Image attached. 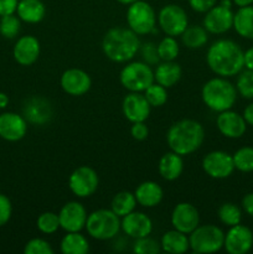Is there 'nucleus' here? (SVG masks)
I'll return each mask as SVG.
<instances>
[{
  "label": "nucleus",
  "instance_id": "nucleus-1",
  "mask_svg": "<svg viewBox=\"0 0 253 254\" xmlns=\"http://www.w3.org/2000/svg\"><path fill=\"white\" fill-rule=\"evenodd\" d=\"M245 52L232 40L221 39L213 42L206 54V62L211 71L220 77L237 76L245 67Z\"/></svg>",
  "mask_w": 253,
  "mask_h": 254
},
{
  "label": "nucleus",
  "instance_id": "nucleus-2",
  "mask_svg": "<svg viewBox=\"0 0 253 254\" xmlns=\"http://www.w3.org/2000/svg\"><path fill=\"white\" fill-rule=\"evenodd\" d=\"M205 140V128L193 119H181L169 128L166 143L171 151L181 156L190 155L201 148Z\"/></svg>",
  "mask_w": 253,
  "mask_h": 254
},
{
  "label": "nucleus",
  "instance_id": "nucleus-3",
  "mask_svg": "<svg viewBox=\"0 0 253 254\" xmlns=\"http://www.w3.org/2000/svg\"><path fill=\"white\" fill-rule=\"evenodd\" d=\"M139 35L124 27H112L104 34L102 50L106 57L117 64H124L134 59L140 49Z\"/></svg>",
  "mask_w": 253,
  "mask_h": 254
},
{
  "label": "nucleus",
  "instance_id": "nucleus-4",
  "mask_svg": "<svg viewBox=\"0 0 253 254\" xmlns=\"http://www.w3.org/2000/svg\"><path fill=\"white\" fill-rule=\"evenodd\" d=\"M203 104L211 111L221 113L232 108L237 99V89L226 77H215L206 82L201 89Z\"/></svg>",
  "mask_w": 253,
  "mask_h": 254
},
{
  "label": "nucleus",
  "instance_id": "nucleus-5",
  "mask_svg": "<svg viewBox=\"0 0 253 254\" xmlns=\"http://www.w3.org/2000/svg\"><path fill=\"white\" fill-rule=\"evenodd\" d=\"M84 228L89 237L93 240H113L121 231V217L117 216L112 210L99 208L89 213Z\"/></svg>",
  "mask_w": 253,
  "mask_h": 254
},
{
  "label": "nucleus",
  "instance_id": "nucleus-6",
  "mask_svg": "<svg viewBox=\"0 0 253 254\" xmlns=\"http://www.w3.org/2000/svg\"><path fill=\"white\" fill-rule=\"evenodd\" d=\"M189 242L193 253H216L223 248L225 233L216 225H198L189 235Z\"/></svg>",
  "mask_w": 253,
  "mask_h": 254
},
{
  "label": "nucleus",
  "instance_id": "nucleus-7",
  "mask_svg": "<svg viewBox=\"0 0 253 254\" xmlns=\"http://www.w3.org/2000/svg\"><path fill=\"white\" fill-rule=\"evenodd\" d=\"M119 81L126 91L141 93L155 82L151 66L144 61H133L126 64L119 73Z\"/></svg>",
  "mask_w": 253,
  "mask_h": 254
},
{
  "label": "nucleus",
  "instance_id": "nucleus-8",
  "mask_svg": "<svg viewBox=\"0 0 253 254\" xmlns=\"http://www.w3.org/2000/svg\"><path fill=\"white\" fill-rule=\"evenodd\" d=\"M126 19L129 29L136 35H148L155 31L156 21H158L153 6L143 0H138L128 5Z\"/></svg>",
  "mask_w": 253,
  "mask_h": 254
},
{
  "label": "nucleus",
  "instance_id": "nucleus-9",
  "mask_svg": "<svg viewBox=\"0 0 253 254\" xmlns=\"http://www.w3.org/2000/svg\"><path fill=\"white\" fill-rule=\"evenodd\" d=\"M158 25L165 35L178 37L189 26L188 14L180 5L168 4L159 11Z\"/></svg>",
  "mask_w": 253,
  "mask_h": 254
},
{
  "label": "nucleus",
  "instance_id": "nucleus-10",
  "mask_svg": "<svg viewBox=\"0 0 253 254\" xmlns=\"http://www.w3.org/2000/svg\"><path fill=\"white\" fill-rule=\"evenodd\" d=\"M99 185L98 174L89 166H79L68 178V188L74 196L86 198L93 195Z\"/></svg>",
  "mask_w": 253,
  "mask_h": 254
},
{
  "label": "nucleus",
  "instance_id": "nucleus-11",
  "mask_svg": "<svg viewBox=\"0 0 253 254\" xmlns=\"http://www.w3.org/2000/svg\"><path fill=\"white\" fill-rule=\"evenodd\" d=\"M202 169L210 178L216 180L227 179L235 171L232 155L222 150H213L202 159Z\"/></svg>",
  "mask_w": 253,
  "mask_h": 254
},
{
  "label": "nucleus",
  "instance_id": "nucleus-12",
  "mask_svg": "<svg viewBox=\"0 0 253 254\" xmlns=\"http://www.w3.org/2000/svg\"><path fill=\"white\" fill-rule=\"evenodd\" d=\"M233 16H235V12L231 7L222 4H216L205 12L202 26L210 34H225L233 27Z\"/></svg>",
  "mask_w": 253,
  "mask_h": 254
},
{
  "label": "nucleus",
  "instance_id": "nucleus-13",
  "mask_svg": "<svg viewBox=\"0 0 253 254\" xmlns=\"http://www.w3.org/2000/svg\"><path fill=\"white\" fill-rule=\"evenodd\" d=\"M59 217L60 226L64 232H81L86 227L88 213L81 202L69 201L62 206Z\"/></svg>",
  "mask_w": 253,
  "mask_h": 254
},
{
  "label": "nucleus",
  "instance_id": "nucleus-14",
  "mask_svg": "<svg viewBox=\"0 0 253 254\" xmlns=\"http://www.w3.org/2000/svg\"><path fill=\"white\" fill-rule=\"evenodd\" d=\"M170 221L175 230L190 235L200 225V213L192 203L180 202L174 207Z\"/></svg>",
  "mask_w": 253,
  "mask_h": 254
},
{
  "label": "nucleus",
  "instance_id": "nucleus-15",
  "mask_svg": "<svg viewBox=\"0 0 253 254\" xmlns=\"http://www.w3.org/2000/svg\"><path fill=\"white\" fill-rule=\"evenodd\" d=\"M253 247V233L246 226L238 225L230 227L225 235L223 248L228 254H246Z\"/></svg>",
  "mask_w": 253,
  "mask_h": 254
},
{
  "label": "nucleus",
  "instance_id": "nucleus-16",
  "mask_svg": "<svg viewBox=\"0 0 253 254\" xmlns=\"http://www.w3.org/2000/svg\"><path fill=\"white\" fill-rule=\"evenodd\" d=\"M60 84L64 93L72 97H81L91 89L92 79L83 69L68 68L61 74Z\"/></svg>",
  "mask_w": 253,
  "mask_h": 254
},
{
  "label": "nucleus",
  "instance_id": "nucleus-17",
  "mask_svg": "<svg viewBox=\"0 0 253 254\" xmlns=\"http://www.w3.org/2000/svg\"><path fill=\"white\" fill-rule=\"evenodd\" d=\"M151 106L141 92H130L122 102V112L130 123L145 122L150 116Z\"/></svg>",
  "mask_w": 253,
  "mask_h": 254
},
{
  "label": "nucleus",
  "instance_id": "nucleus-18",
  "mask_svg": "<svg viewBox=\"0 0 253 254\" xmlns=\"http://www.w3.org/2000/svg\"><path fill=\"white\" fill-rule=\"evenodd\" d=\"M121 230L133 240L150 236L153 232V221L144 212L134 210L121 220Z\"/></svg>",
  "mask_w": 253,
  "mask_h": 254
},
{
  "label": "nucleus",
  "instance_id": "nucleus-19",
  "mask_svg": "<svg viewBox=\"0 0 253 254\" xmlns=\"http://www.w3.org/2000/svg\"><path fill=\"white\" fill-rule=\"evenodd\" d=\"M27 121L24 116L12 112L0 114V138L6 141H19L26 135Z\"/></svg>",
  "mask_w": 253,
  "mask_h": 254
},
{
  "label": "nucleus",
  "instance_id": "nucleus-20",
  "mask_svg": "<svg viewBox=\"0 0 253 254\" xmlns=\"http://www.w3.org/2000/svg\"><path fill=\"white\" fill-rule=\"evenodd\" d=\"M41 52L40 41L32 35H24L14 45L12 56L20 66H31L37 61Z\"/></svg>",
  "mask_w": 253,
  "mask_h": 254
},
{
  "label": "nucleus",
  "instance_id": "nucleus-21",
  "mask_svg": "<svg viewBox=\"0 0 253 254\" xmlns=\"http://www.w3.org/2000/svg\"><path fill=\"white\" fill-rule=\"evenodd\" d=\"M216 127L223 136L230 139L241 138L247 130V123L243 116L231 109L218 113L216 118Z\"/></svg>",
  "mask_w": 253,
  "mask_h": 254
},
{
  "label": "nucleus",
  "instance_id": "nucleus-22",
  "mask_svg": "<svg viewBox=\"0 0 253 254\" xmlns=\"http://www.w3.org/2000/svg\"><path fill=\"white\" fill-rule=\"evenodd\" d=\"M22 114L27 122L37 126L47 123L52 117V108L49 101L41 97H32L27 99L22 108Z\"/></svg>",
  "mask_w": 253,
  "mask_h": 254
},
{
  "label": "nucleus",
  "instance_id": "nucleus-23",
  "mask_svg": "<svg viewBox=\"0 0 253 254\" xmlns=\"http://www.w3.org/2000/svg\"><path fill=\"white\" fill-rule=\"evenodd\" d=\"M134 195L138 205L145 208H153L163 201L164 191L163 188L155 181H144L138 185Z\"/></svg>",
  "mask_w": 253,
  "mask_h": 254
},
{
  "label": "nucleus",
  "instance_id": "nucleus-24",
  "mask_svg": "<svg viewBox=\"0 0 253 254\" xmlns=\"http://www.w3.org/2000/svg\"><path fill=\"white\" fill-rule=\"evenodd\" d=\"M181 76H183V69L175 61H161L154 69V81L165 88H171L178 84Z\"/></svg>",
  "mask_w": 253,
  "mask_h": 254
},
{
  "label": "nucleus",
  "instance_id": "nucleus-25",
  "mask_svg": "<svg viewBox=\"0 0 253 254\" xmlns=\"http://www.w3.org/2000/svg\"><path fill=\"white\" fill-rule=\"evenodd\" d=\"M159 174L166 181H174L181 176L184 171L183 156L174 151L165 153L159 160Z\"/></svg>",
  "mask_w": 253,
  "mask_h": 254
},
{
  "label": "nucleus",
  "instance_id": "nucleus-26",
  "mask_svg": "<svg viewBox=\"0 0 253 254\" xmlns=\"http://www.w3.org/2000/svg\"><path fill=\"white\" fill-rule=\"evenodd\" d=\"M16 14L26 24H37L46 15V7L41 0H19Z\"/></svg>",
  "mask_w": 253,
  "mask_h": 254
},
{
  "label": "nucleus",
  "instance_id": "nucleus-27",
  "mask_svg": "<svg viewBox=\"0 0 253 254\" xmlns=\"http://www.w3.org/2000/svg\"><path fill=\"white\" fill-rule=\"evenodd\" d=\"M161 251L169 254H183L190 250L189 236L178 230L168 231L160 240Z\"/></svg>",
  "mask_w": 253,
  "mask_h": 254
},
{
  "label": "nucleus",
  "instance_id": "nucleus-28",
  "mask_svg": "<svg viewBox=\"0 0 253 254\" xmlns=\"http://www.w3.org/2000/svg\"><path fill=\"white\" fill-rule=\"evenodd\" d=\"M233 29L243 39L253 40V6L240 7L233 16Z\"/></svg>",
  "mask_w": 253,
  "mask_h": 254
},
{
  "label": "nucleus",
  "instance_id": "nucleus-29",
  "mask_svg": "<svg viewBox=\"0 0 253 254\" xmlns=\"http://www.w3.org/2000/svg\"><path fill=\"white\" fill-rule=\"evenodd\" d=\"M60 251L63 254H86L89 252V242L81 232H67L60 243Z\"/></svg>",
  "mask_w": 253,
  "mask_h": 254
},
{
  "label": "nucleus",
  "instance_id": "nucleus-30",
  "mask_svg": "<svg viewBox=\"0 0 253 254\" xmlns=\"http://www.w3.org/2000/svg\"><path fill=\"white\" fill-rule=\"evenodd\" d=\"M208 32L203 26H197V25H191L185 29V31L180 35L181 41L184 46L191 50H197L205 46L207 44Z\"/></svg>",
  "mask_w": 253,
  "mask_h": 254
},
{
  "label": "nucleus",
  "instance_id": "nucleus-31",
  "mask_svg": "<svg viewBox=\"0 0 253 254\" xmlns=\"http://www.w3.org/2000/svg\"><path fill=\"white\" fill-rule=\"evenodd\" d=\"M136 198L130 191H121L113 197L111 203V210L119 217H124L128 213L133 212L136 207Z\"/></svg>",
  "mask_w": 253,
  "mask_h": 254
},
{
  "label": "nucleus",
  "instance_id": "nucleus-32",
  "mask_svg": "<svg viewBox=\"0 0 253 254\" xmlns=\"http://www.w3.org/2000/svg\"><path fill=\"white\" fill-rule=\"evenodd\" d=\"M218 220L227 227H232V226L241 223L242 220V212H241L240 207L232 202H226L220 206L218 208Z\"/></svg>",
  "mask_w": 253,
  "mask_h": 254
},
{
  "label": "nucleus",
  "instance_id": "nucleus-33",
  "mask_svg": "<svg viewBox=\"0 0 253 254\" xmlns=\"http://www.w3.org/2000/svg\"><path fill=\"white\" fill-rule=\"evenodd\" d=\"M179 52H180V46L174 36L166 35L158 44V54L160 61H175L179 56Z\"/></svg>",
  "mask_w": 253,
  "mask_h": 254
},
{
  "label": "nucleus",
  "instance_id": "nucleus-34",
  "mask_svg": "<svg viewBox=\"0 0 253 254\" xmlns=\"http://www.w3.org/2000/svg\"><path fill=\"white\" fill-rule=\"evenodd\" d=\"M21 30V20L17 15L9 14L0 17V35L5 39H15Z\"/></svg>",
  "mask_w": 253,
  "mask_h": 254
},
{
  "label": "nucleus",
  "instance_id": "nucleus-35",
  "mask_svg": "<svg viewBox=\"0 0 253 254\" xmlns=\"http://www.w3.org/2000/svg\"><path fill=\"white\" fill-rule=\"evenodd\" d=\"M235 169L242 173H252L253 171V148L243 146L240 148L232 155Z\"/></svg>",
  "mask_w": 253,
  "mask_h": 254
},
{
  "label": "nucleus",
  "instance_id": "nucleus-36",
  "mask_svg": "<svg viewBox=\"0 0 253 254\" xmlns=\"http://www.w3.org/2000/svg\"><path fill=\"white\" fill-rule=\"evenodd\" d=\"M36 226L37 230L41 233H45V235H54L55 232H57L59 228H61V226H60L59 213L51 212V211L41 213L37 217Z\"/></svg>",
  "mask_w": 253,
  "mask_h": 254
},
{
  "label": "nucleus",
  "instance_id": "nucleus-37",
  "mask_svg": "<svg viewBox=\"0 0 253 254\" xmlns=\"http://www.w3.org/2000/svg\"><path fill=\"white\" fill-rule=\"evenodd\" d=\"M143 93L145 96L146 101L149 102V104L151 107H155V108L163 107L168 101V88L156 83V82L151 83Z\"/></svg>",
  "mask_w": 253,
  "mask_h": 254
},
{
  "label": "nucleus",
  "instance_id": "nucleus-38",
  "mask_svg": "<svg viewBox=\"0 0 253 254\" xmlns=\"http://www.w3.org/2000/svg\"><path fill=\"white\" fill-rule=\"evenodd\" d=\"M236 89L243 98L253 99V71L245 69L238 73Z\"/></svg>",
  "mask_w": 253,
  "mask_h": 254
},
{
  "label": "nucleus",
  "instance_id": "nucleus-39",
  "mask_svg": "<svg viewBox=\"0 0 253 254\" xmlns=\"http://www.w3.org/2000/svg\"><path fill=\"white\" fill-rule=\"evenodd\" d=\"M133 252L136 254H158L161 252L160 242L149 236L138 238L133 245Z\"/></svg>",
  "mask_w": 253,
  "mask_h": 254
},
{
  "label": "nucleus",
  "instance_id": "nucleus-40",
  "mask_svg": "<svg viewBox=\"0 0 253 254\" xmlns=\"http://www.w3.org/2000/svg\"><path fill=\"white\" fill-rule=\"evenodd\" d=\"M25 254H54V248L42 238H32L25 245Z\"/></svg>",
  "mask_w": 253,
  "mask_h": 254
},
{
  "label": "nucleus",
  "instance_id": "nucleus-41",
  "mask_svg": "<svg viewBox=\"0 0 253 254\" xmlns=\"http://www.w3.org/2000/svg\"><path fill=\"white\" fill-rule=\"evenodd\" d=\"M139 50H140L141 59L145 64H150V66H156L160 62V57L158 54V45L154 44V42H145V44L140 45Z\"/></svg>",
  "mask_w": 253,
  "mask_h": 254
},
{
  "label": "nucleus",
  "instance_id": "nucleus-42",
  "mask_svg": "<svg viewBox=\"0 0 253 254\" xmlns=\"http://www.w3.org/2000/svg\"><path fill=\"white\" fill-rule=\"evenodd\" d=\"M12 205L7 196L0 193V227L6 225L11 218Z\"/></svg>",
  "mask_w": 253,
  "mask_h": 254
},
{
  "label": "nucleus",
  "instance_id": "nucleus-43",
  "mask_svg": "<svg viewBox=\"0 0 253 254\" xmlns=\"http://www.w3.org/2000/svg\"><path fill=\"white\" fill-rule=\"evenodd\" d=\"M130 135L131 138L135 139L138 141H143L148 138L149 129L145 126L144 122H136V123H131L130 128Z\"/></svg>",
  "mask_w": 253,
  "mask_h": 254
},
{
  "label": "nucleus",
  "instance_id": "nucleus-44",
  "mask_svg": "<svg viewBox=\"0 0 253 254\" xmlns=\"http://www.w3.org/2000/svg\"><path fill=\"white\" fill-rule=\"evenodd\" d=\"M189 5L191 6V9L196 12H203L211 9L212 6H215L217 0H188Z\"/></svg>",
  "mask_w": 253,
  "mask_h": 254
},
{
  "label": "nucleus",
  "instance_id": "nucleus-45",
  "mask_svg": "<svg viewBox=\"0 0 253 254\" xmlns=\"http://www.w3.org/2000/svg\"><path fill=\"white\" fill-rule=\"evenodd\" d=\"M19 0H0V17L16 12Z\"/></svg>",
  "mask_w": 253,
  "mask_h": 254
},
{
  "label": "nucleus",
  "instance_id": "nucleus-46",
  "mask_svg": "<svg viewBox=\"0 0 253 254\" xmlns=\"http://www.w3.org/2000/svg\"><path fill=\"white\" fill-rule=\"evenodd\" d=\"M242 208L247 215L253 217V192L247 193L245 197L242 198Z\"/></svg>",
  "mask_w": 253,
  "mask_h": 254
},
{
  "label": "nucleus",
  "instance_id": "nucleus-47",
  "mask_svg": "<svg viewBox=\"0 0 253 254\" xmlns=\"http://www.w3.org/2000/svg\"><path fill=\"white\" fill-rule=\"evenodd\" d=\"M243 62H245V67L247 69L253 71V47L248 49L243 55Z\"/></svg>",
  "mask_w": 253,
  "mask_h": 254
},
{
  "label": "nucleus",
  "instance_id": "nucleus-48",
  "mask_svg": "<svg viewBox=\"0 0 253 254\" xmlns=\"http://www.w3.org/2000/svg\"><path fill=\"white\" fill-rule=\"evenodd\" d=\"M243 118H245L246 123H247L248 126L253 127V103L248 104V106L246 107L245 111H243Z\"/></svg>",
  "mask_w": 253,
  "mask_h": 254
},
{
  "label": "nucleus",
  "instance_id": "nucleus-49",
  "mask_svg": "<svg viewBox=\"0 0 253 254\" xmlns=\"http://www.w3.org/2000/svg\"><path fill=\"white\" fill-rule=\"evenodd\" d=\"M7 104H9V97L4 92H0V109L6 108Z\"/></svg>",
  "mask_w": 253,
  "mask_h": 254
},
{
  "label": "nucleus",
  "instance_id": "nucleus-50",
  "mask_svg": "<svg viewBox=\"0 0 253 254\" xmlns=\"http://www.w3.org/2000/svg\"><path fill=\"white\" fill-rule=\"evenodd\" d=\"M232 2L235 5H237L238 7H243L248 6V5H252L253 0H232Z\"/></svg>",
  "mask_w": 253,
  "mask_h": 254
},
{
  "label": "nucleus",
  "instance_id": "nucleus-51",
  "mask_svg": "<svg viewBox=\"0 0 253 254\" xmlns=\"http://www.w3.org/2000/svg\"><path fill=\"white\" fill-rule=\"evenodd\" d=\"M117 1L121 2V4H123V5H130V4H133V2L138 1V0H117Z\"/></svg>",
  "mask_w": 253,
  "mask_h": 254
},
{
  "label": "nucleus",
  "instance_id": "nucleus-52",
  "mask_svg": "<svg viewBox=\"0 0 253 254\" xmlns=\"http://www.w3.org/2000/svg\"><path fill=\"white\" fill-rule=\"evenodd\" d=\"M221 4L225 5V6H228V7L232 6V2H231V0H222V1H221Z\"/></svg>",
  "mask_w": 253,
  "mask_h": 254
}]
</instances>
